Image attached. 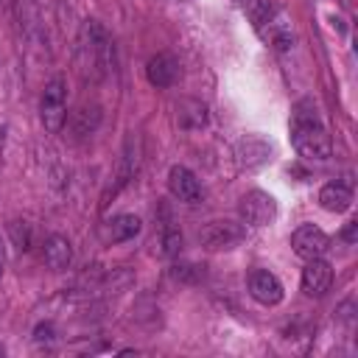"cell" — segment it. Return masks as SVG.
<instances>
[{"mask_svg": "<svg viewBox=\"0 0 358 358\" xmlns=\"http://www.w3.org/2000/svg\"><path fill=\"white\" fill-rule=\"evenodd\" d=\"M291 143L299 157L305 159H330L333 143L327 129L319 120V112L313 101H299L291 115Z\"/></svg>", "mask_w": 358, "mask_h": 358, "instance_id": "6da1fadb", "label": "cell"}, {"mask_svg": "<svg viewBox=\"0 0 358 358\" xmlns=\"http://www.w3.org/2000/svg\"><path fill=\"white\" fill-rule=\"evenodd\" d=\"M112 56H115V48L109 42L106 31L101 28V22L87 20L81 28V39H78V67H81L84 78L101 81L112 70Z\"/></svg>", "mask_w": 358, "mask_h": 358, "instance_id": "7a4b0ae2", "label": "cell"}, {"mask_svg": "<svg viewBox=\"0 0 358 358\" xmlns=\"http://www.w3.org/2000/svg\"><path fill=\"white\" fill-rule=\"evenodd\" d=\"M252 11V22H255V31L277 50H288L294 48V31H291V22L288 17L271 3V0H252L249 6Z\"/></svg>", "mask_w": 358, "mask_h": 358, "instance_id": "3957f363", "label": "cell"}, {"mask_svg": "<svg viewBox=\"0 0 358 358\" xmlns=\"http://www.w3.org/2000/svg\"><path fill=\"white\" fill-rule=\"evenodd\" d=\"M39 117H42L45 131H50V134L62 131V126L67 120V81L62 76H53L45 84L42 103H39Z\"/></svg>", "mask_w": 358, "mask_h": 358, "instance_id": "277c9868", "label": "cell"}, {"mask_svg": "<svg viewBox=\"0 0 358 358\" xmlns=\"http://www.w3.org/2000/svg\"><path fill=\"white\" fill-rule=\"evenodd\" d=\"M246 238V229L243 224L238 221H229V218H218V221H210L199 229V243L204 249H213V252H221V249H235L241 241Z\"/></svg>", "mask_w": 358, "mask_h": 358, "instance_id": "5b68a950", "label": "cell"}, {"mask_svg": "<svg viewBox=\"0 0 358 358\" xmlns=\"http://www.w3.org/2000/svg\"><path fill=\"white\" fill-rule=\"evenodd\" d=\"M238 213L249 227H266L277 218V201L266 190H249L238 201Z\"/></svg>", "mask_w": 358, "mask_h": 358, "instance_id": "8992f818", "label": "cell"}, {"mask_svg": "<svg viewBox=\"0 0 358 358\" xmlns=\"http://www.w3.org/2000/svg\"><path fill=\"white\" fill-rule=\"evenodd\" d=\"M330 246V238L324 229L313 227V224H302L291 232V249L294 255H299L302 260H313V257H322Z\"/></svg>", "mask_w": 358, "mask_h": 358, "instance_id": "52a82bcc", "label": "cell"}, {"mask_svg": "<svg viewBox=\"0 0 358 358\" xmlns=\"http://www.w3.org/2000/svg\"><path fill=\"white\" fill-rule=\"evenodd\" d=\"M235 157H238V165L252 171V168H260L271 159V143L260 134H246L238 140L235 145Z\"/></svg>", "mask_w": 358, "mask_h": 358, "instance_id": "ba28073f", "label": "cell"}, {"mask_svg": "<svg viewBox=\"0 0 358 358\" xmlns=\"http://www.w3.org/2000/svg\"><path fill=\"white\" fill-rule=\"evenodd\" d=\"M168 190L173 199L185 201V204H196L201 201V185L196 179V173L185 165H171L168 171Z\"/></svg>", "mask_w": 358, "mask_h": 358, "instance_id": "9c48e42d", "label": "cell"}, {"mask_svg": "<svg viewBox=\"0 0 358 358\" xmlns=\"http://www.w3.org/2000/svg\"><path fill=\"white\" fill-rule=\"evenodd\" d=\"M249 294H252L260 305H280L282 296H285L282 282H280L271 271H266V268H257V271L249 274Z\"/></svg>", "mask_w": 358, "mask_h": 358, "instance_id": "30bf717a", "label": "cell"}, {"mask_svg": "<svg viewBox=\"0 0 358 358\" xmlns=\"http://www.w3.org/2000/svg\"><path fill=\"white\" fill-rule=\"evenodd\" d=\"M330 282H333V268H330L327 260L313 257V260L305 263V268H302V291H305L308 296H322V294H327Z\"/></svg>", "mask_w": 358, "mask_h": 358, "instance_id": "8fae6325", "label": "cell"}, {"mask_svg": "<svg viewBox=\"0 0 358 358\" xmlns=\"http://www.w3.org/2000/svg\"><path fill=\"white\" fill-rule=\"evenodd\" d=\"M145 78H148L151 87H159V90L171 87L179 78V62H176V56L173 53H157V56H151L148 64H145Z\"/></svg>", "mask_w": 358, "mask_h": 358, "instance_id": "7c38bea8", "label": "cell"}, {"mask_svg": "<svg viewBox=\"0 0 358 358\" xmlns=\"http://www.w3.org/2000/svg\"><path fill=\"white\" fill-rule=\"evenodd\" d=\"M140 229H143V221H140L137 215L120 213V215H115V218H109V221L103 224L101 238H103L106 243H123V241H131Z\"/></svg>", "mask_w": 358, "mask_h": 358, "instance_id": "4fadbf2b", "label": "cell"}, {"mask_svg": "<svg viewBox=\"0 0 358 358\" xmlns=\"http://www.w3.org/2000/svg\"><path fill=\"white\" fill-rule=\"evenodd\" d=\"M319 204L327 213H344V210H350V204H352V185L344 182V179L327 182L319 190Z\"/></svg>", "mask_w": 358, "mask_h": 358, "instance_id": "5bb4252c", "label": "cell"}, {"mask_svg": "<svg viewBox=\"0 0 358 358\" xmlns=\"http://www.w3.org/2000/svg\"><path fill=\"white\" fill-rule=\"evenodd\" d=\"M42 257H45V266L50 271H67L70 263H73V246H70V241L64 235H50L45 241Z\"/></svg>", "mask_w": 358, "mask_h": 358, "instance_id": "9a60e30c", "label": "cell"}, {"mask_svg": "<svg viewBox=\"0 0 358 358\" xmlns=\"http://www.w3.org/2000/svg\"><path fill=\"white\" fill-rule=\"evenodd\" d=\"M176 120L182 129H204L207 126V106L201 101H193V98H185L176 103Z\"/></svg>", "mask_w": 358, "mask_h": 358, "instance_id": "2e32d148", "label": "cell"}, {"mask_svg": "<svg viewBox=\"0 0 358 358\" xmlns=\"http://www.w3.org/2000/svg\"><path fill=\"white\" fill-rule=\"evenodd\" d=\"M98 120H101L98 106L90 112V117H87V106H81V109L76 112V134H90V131L98 126Z\"/></svg>", "mask_w": 358, "mask_h": 358, "instance_id": "e0dca14e", "label": "cell"}, {"mask_svg": "<svg viewBox=\"0 0 358 358\" xmlns=\"http://www.w3.org/2000/svg\"><path fill=\"white\" fill-rule=\"evenodd\" d=\"M8 232H11V238H14V246H17L20 252H25L28 243H31L28 224H25V221H11V224H8Z\"/></svg>", "mask_w": 358, "mask_h": 358, "instance_id": "ac0fdd59", "label": "cell"}, {"mask_svg": "<svg viewBox=\"0 0 358 358\" xmlns=\"http://www.w3.org/2000/svg\"><path fill=\"white\" fill-rule=\"evenodd\" d=\"M179 249H182V232L173 229V227H165V232H162V252L165 255H176Z\"/></svg>", "mask_w": 358, "mask_h": 358, "instance_id": "d6986e66", "label": "cell"}, {"mask_svg": "<svg viewBox=\"0 0 358 358\" xmlns=\"http://www.w3.org/2000/svg\"><path fill=\"white\" fill-rule=\"evenodd\" d=\"M53 336H56V330H53V324H50V322H42V324H36V330H34V338H36V344H50V341H53Z\"/></svg>", "mask_w": 358, "mask_h": 358, "instance_id": "ffe728a7", "label": "cell"}, {"mask_svg": "<svg viewBox=\"0 0 358 358\" xmlns=\"http://www.w3.org/2000/svg\"><path fill=\"white\" fill-rule=\"evenodd\" d=\"M341 238H344L347 243H355V241H358V221H347L344 229H341Z\"/></svg>", "mask_w": 358, "mask_h": 358, "instance_id": "44dd1931", "label": "cell"}, {"mask_svg": "<svg viewBox=\"0 0 358 358\" xmlns=\"http://www.w3.org/2000/svg\"><path fill=\"white\" fill-rule=\"evenodd\" d=\"M6 134H8V129L0 126V159H3V151H6Z\"/></svg>", "mask_w": 358, "mask_h": 358, "instance_id": "7402d4cb", "label": "cell"}, {"mask_svg": "<svg viewBox=\"0 0 358 358\" xmlns=\"http://www.w3.org/2000/svg\"><path fill=\"white\" fill-rule=\"evenodd\" d=\"M3 263H6V252H3V238H0V277H3Z\"/></svg>", "mask_w": 358, "mask_h": 358, "instance_id": "603a6c76", "label": "cell"}, {"mask_svg": "<svg viewBox=\"0 0 358 358\" xmlns=\"http://www.w3.org/2000/svg\"><path fill=\"white\" fill-rule=\"evenodd\" d=\"M238 6H252V0H235Z\"/></svg>", "mask_w": 358, "mask_h": 358, "instance_id": "cb8c5ba5", "label": "cell"}]
</instances>
